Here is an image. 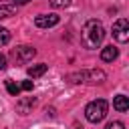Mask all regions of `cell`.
Returning a JSON list of instances; mask_svg holds the SVG:
<instances>
[{
	"label": "cell",
	"instance_id": "obj_2",
	"mask_svg": "<svg viewBox=\"0 0 129 129\" xmlns=\"http://www.w3.org/2000/svg\"><path fill=\"white\" fill-rule=\"evenodd\" d=\"M69 83H85V85H101L105 83L107 75L101 69H89V71H77V73H69L64 77Z\"/></svg>",
	"mask_w": 129,
	"mask_h": 129
},
{
	"label": "cell",
	"instance_id": "obj_15",
	"mask_svg": "<svg viewBox=\"0 0 129 129\" xmlns=\"http://www.w3.org/2000/svg\"><path fill=\"white\" fill-rule=\"evenodd\" d=\"M105 129H125V125H123L121 121H111V123H107Z\"/></svg>",
	"mask_w": 129,
	"mask_h": 129
},
{
	"label": "cell",
	"instance_id": "obj_4",
	"mask_svg": "<svg viewBox=\"0 0 129 129\" xmlns=\"http://www.w3.org/2000/svg\"><path fill=\"white\" fill-rule=\"evenodd\" d=\"M113 38L117 42H127L129 40V20L127 18H119L113 24Z\"/></svg>",
	"mask_w": 129,
	"mask_h": 129
},
{
	"label": "cell",
	"instance_id": "obj_12",
	"mask_svg": "<svg viewBox=\"0 0 129 129\" xmlns=\"http://www.w3.org/2000/svg\"><path fill=\"white\" fill-rule=\"evenodd\" d=\"M6 91H8L12 97H16V95L20 93V85H16L14 81H10V79H8V81H6Z\"/></svg>",
	"mask_w": 129,
	"mask_h": 129
},
{
	"label": "cell",
	"instance_id": "obj_13",
	"mask_svg": "<svg viewBox=\"0 0 129 129\" xmlns=\"http://www.w3.org/2000/svg\"><path fill=\"white\" fill-rule=\"evenodd\" d=\"M8 42H10V32H8V28L0 26V46H4V44H8Z\"/></svg>",
	"mask_w": 129,
	"mask_h": 129
},
{
	"label": "cell",
	"instance_id": "obj_14",
	"mask_svg": "<svg viewBox=\"0 0 129 129\" xmlns=\"http://www.w3.org/2000/svg\"><path fill=\"white\" fill-rule=\"evenodd\" d=\"M52 8H67L71 4V0H48Z\"/></svg>",
	"mask_w": 129,
	"mask_h": 129
},
{
	"label": "cell",
	"instance_id": "obj_17",
	"mask_svg": "<svg viewBox=\"0 0 129 129\" xmlns=\"http://www.w3.org/2000/svg\"><path fill=\"white\" fill-rule=\"evenodd\" d=\"M4 69H6V56L0 52V71H4Z\"/></svg>",
	"mask_w": 129,
	"mask_h": 129
},
{
	"label": "cell",
	"instance_id": "obj_3",
	"mask_svg": "<svg viewBox=\"0 0 129 129\" xmlns=\"http://www.w3.org/2000/svg\"><path fill=\"white\" fill-rule=\"evenodd\" d=\"M107 111H109V105L105 99H97V101H91L87 107H85V117L87 121L91 123H101L105 117H107Z\"/></svg>",
	"mask_w": 129,
	"mask_h": 129
},
{
	"label": "cell",
	"instance_id": "obj_9",
	"mask_svg": "<svg viewBox=\"0 0 129 129\" xmlns=\"http://www.w3.org/2000/svg\"><path fill=\"white\" fill-rule=\"evenodd\" d=\"M113 107H115L119 113H125V111L129 109V99H127L125 95H117V97L113 99Z\"/></svg>",
	"mask_w": 129,
	"mask_h": 129
},
{
	"label": "cell",
	"instance_id": "obj_16",
	"mask_svg": "<svg viewBox=\"0 0 129 129\" xmlns=\"http://www.w3.org/2000/svg\"><path fill=\"white\" fill-rule=\"evenodd\" d=\"M20 89H22V91H32V81H24V83L20 85Z\"/></svg>",
	"mask_w": 129,
	"mask_h": 129
},
{
	"label": "cell",
	"instance_id": "obj_8",
	"mask_svg": "<svg viewBox=\"0 0 129 129\" xmlns=\"http://www.w3.org/2000/svg\"><path fill=\"white\" fill-rule=\"evenodd\" d=\"M117 54H119V50H117L113 44H109V46H105V48L101 50V58H103L105 62H111V60H115V58H117Z\"/></svg>",
	"mask_w": 129,
	"mask_h": 129
},
{
	"label": "cell",
	"instance_id": "obj_7",
	"mask_svg": "<svg viewBox=\"0 0 129 129\" xmlns=\"http://www.w3.org/2000/svg\"><path fill=\"white\" fill-rule=\"evenodd\" d=\"M36 105V99L34 97H22L18 103H16V111L20 113V115H28V113H32V107Z\"/></svg>",
	"mask_w": 129,
	"mask_h": 129
},
{
	"label": "cell",
	"instance_id": "obj_5",
	"mask_svg": "<svg viewBox=\"0 0 129 129\" xmlns=\"http://www.w3.org/2000/svg\"><path fill=\"white\" fill-rule=\"evenodd\" d=\"M36 54V50L32 48V46H16L14 50H12V56L18 60V62H28V60H32V56Z\"/></svg>",
	"mask_w": 129,
	"mask_h": 129
},
{
	"label": "cell",
	"instance_id": "obj_11",
	"mask_svg": "<svg viewBox=\"0 0 129 129\" xmlns=\"http://www.w3.org/2000/svg\"><path fill=\"white\" fill-rule=\"evenodd\" d=\"M16 14V6H10V4H0V20L2 18H10Z\"/></svg>",
	"mask_w": 129,
	"mask_h": 129
},
{
	"label": "cell",
	"instance_id": "obj_1",
	"mask_svg": "<svg viewBox=\"0 0 129 129\" xmlns=\"http://www.w3.org/2000/svg\"><path fill=\"white\" fill-rule=\"evenodd\" d=\"M105 38V28H103V22L97 20V18H91L85 22L83 30H81V42L85 48H97Z\"/></svg>",
	"mask_w": 129,
	"mask_h": 129
},
{
	"label": "cell",
	"instance_id": "obj_10",
	"mask_svg": "<svg viewBox=\"0 0 129 129\" xmlns=\"http://www.w3.org/2000/svg\"><path fill=\"white\" fill-rule=\"evenodd\" d=\"M46 71H48V64H44V62H40V64H32V67H28V77L36 79V77H42Z\"/></svg>",
	"mask_w": 129,
	"mask_h": 129
},
{
	"label": "cell",
	"instance_id": "obj_6",
	"mask_svg": "<svg viewBox=\"0 0 129 129\" xmlns=\"http://www.w3.org/2000/svg\"><path fill=\"white\" fill-rule=\"evenodd\" d=\"M58 16L56 14H38L36 18H34V24L38 26V28H52V26H56L58 24Z\"/></svg>",
	"mask_w": 129,
	"mask_h": 129
},
{
	"label": "cell",
	"instance_id": "obj_18",
	"mask_svg": "<svg viewBox=\"0 0 129 129\" xmlns=\"http://www.w3.org/2000/svg\"><path fill=\"white\" fill-rule=\"evenodd\" d=\"M12 2H14V6H16V4H26V2H30V0H12Z\"/></svg>",
	"mask_w": 129,
	"mask_h": 129
}]
</instances>
